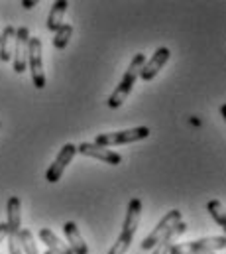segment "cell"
Instances as JSON below:
<instances>
[{"label": "cell", "mask_w": 226, "mask_h": 254, "mask_svg": "<svg viewBox=\"0 0 226 254\" xmlns=\"http://www.w3.org/2000/svg\"><path fill=\"white\" fill-rule=\"evenodd\" d=\"M140 219H142V199L134 197L130 199L128 203V209H126V219H124V225H122V233L120 237L116 239V243L113 245V249L109 251V254H126L134 237H136V231H138V225H140Z\"/></svg>", "instance_id": "1"}, {"label": "cell", "mask_w": 226, "mask_h": 254, "mask_svg": "<svg viewBox=\"0 0 226 254\" xmlns=\"http://www.w3.org/2000/svg\"><path fill=\"white\" fill-rule=\"evenodd\" d=\"M144 64H146V56H144V54H136L134 60L128 65V69H126L122 81L118 83V87L114 89L113 95H111L109 101H107L111 109H120V107L124 105V101L128 99V95L132 93V89H134V85H136V79H138L140 69L144 67Z\"/></svg>", "instance_id": "2"}, {"label": "cell", "mask_w": 226, "mask_h": 254, "mask_svg": "<svg viewBox=\"0 0 226 254\" xmlns=\"http://www.w3.org/2000/svg\"><path fill=\"white\" fill-rule=\"evenodd\" d=\"M150 136V128L148 127H136L128 128V130H118V132H105L99 134L95 138L97 146L109 148V146H120V144H132V142H140L144 138Z\"/></svg>", "instance_id": "3"}, {"label": "cell", "mask_w": 226, "mask_h": 254, "mask_svg": "<svg viewBox=\"0 0 226 254\" xmlns=\"http://www.w3.org/2000/svg\"><path fill=\"white\" fill-rule=\"evenodd\" d=\"M44 44L42 40L36 36H30V44H28V69L32 73V83L36 89H44L46 87V71H44Z\"/></svg>", "instance_id": "4"}, {"label": "cell", "mask_w": 226, "mask_h": 254, "mask_svg": "<svg viewBox=\"0 0 226 254\" xmlns=\"http://www.w3.org/2000/svg\"><path fill=\"white\" fill-rule=\"evenodd\" d=\"M226 247L225 237H207L191 243H175L170 254H193V253H217Z\"/></svg>", "instance_id": "5"}, {"label": "cell", "mask_w": 226, "mask_h": 254, "mask_svg": "<svg viewBox=\"0 0 226 254\" xmlns=\"http://www.w3.org/2000/svg\"><path fill=\"white\" fill-rule=\"evenodd\" d=\"M177 223H181V211L179 209H171L170 213L156 225V229L142 241V251H154L156 249V245L170 233L171 229L177 225Z\"/></svg>", "instance_id": "6"}, {"label": "cell", "mask_w": 226, "mask_h": 254, "mask_svg": "<svg viewBox=\"0 0 226 254\" xmlns=\"http://www.w3.org/2000/svg\"><path fill=\"white\" fill-rule=\"evenodd\" d=\"M75 154H77V146H75V144L67 142L65 146H61V150H59V154L56 156V160L52 162V166H50L48 172H46V180H48V184H57V182L61 180L63 172H65L67 166L73 162Z\"/></svg>", "instance_id": "7"}, {"label": "cell", "mask_w": 226, "mask_h": 254, "mask_svg": "<svg viewBox=\"0 0 226 254\" xmlns=\"http://www.w3.org/2000/svg\"><path fill=\"white\" fill-rule=\"evenodd\" d=\"M28 44H30V30L22 26L16 30L14 50H12V64L16 73H24L28 69Z\"/></svg>", "instance_id": "8"}, {"label": "cell", "mask_w": 226, "mask_h": 254, "mask_svg": "<svg viewBox=\"0 0 226 254\" xmlns=\"http://www.w3.org/2000/svg\"><path fill=\"white\" fill-rule=\"evenodd\" d=\"M77 152L83 154V156H89V158H95V160H101L109 166H118L122 162V156L118 152H114L111 148H103V146H97L95 142H81L77 146Z\"/></svg>", "instance_id": "9"}, {"label": "cell", "mask_w": 226, "mask_h": 254, "mask_svg": "<svg viewBox=\"0 0 226 254\" xmlns=\"http://www.w3.org/2000/svg\"><path fill=\"white\" fill-rule=\"evenodd\" d=\"M171 52L168 48H158L156 52H154V56L144 64V67L140 69V75L138 77H142L144 81H152V79H156L158 77V73L166 67L168 64V60H170Z\"/></svg>", "instance_id": "10"}, {"label": "cell", "mask_w": 226, "mask_h": 254, "mask_svg": "<svg viewBox=\"0 0 226 254\" xmlns=\"http://www.w3.org/2000/svg\"><path fill=\"white\" fill-rule=\"evenodd\" d=\"M6 227L8 235H18L22 231V201L16 195H12L6 203Z\"/></svg>", "instance_id": "11"}, {"label": "cell", "mask_w": 226, "mask_h": 254, "mask_svg": "<svg viewBox=\"0 0 226 254\" xmlns=\"http://www.w3.org/2000/svg\"><path fill=\"white\" fill-rule=\"evenodd\" d=\"M63 233L67 237V247L71 249L73 254H89V247L83 239V235L79 233V227L73 221H67L63 225Z\"/></svg>", "instance_id": "12"}, {"label": "cell", "mask_w": 226, "mask_h": 254, "mask_svg": "<svg viewBox=\"0 0 226 254\" xmlns=\"http://www.w3.org/2000/svg\"><path fill=\"white\" fill-rule=\"evenodd\" d=\"M185 231H187V223H183V221H181V223H177L170 233H168V235H166V237L156 245V249H154V253L152 254H170V251L173 249V245L177 243V239H179Z\"/></svg>", "instance_id": "13"}, {"label": "cell", "mask_w": 226, "mask_h": 254, "mask_svg": "<svg viewBox=\"0 0 226 254\" xmlns=\"http://www.w3.org/2000/svg\"><path fill=\"white\" fill-rule=\"evenodd\" d=\"M38 237L44 245H48V251H52L54 254H73L71 249L67 247V243H63L52 229H42L38 233Z\"/></svg>", "instance_id": "14"}, {"label": "cell", "mask_w": 226, "mask_h": 254, "mask_svg": "<svg viewBox=\"0 0 226 254\" xmlns=\"http://www.w3.org/2000/svg\"><path fill=\"white\" fill-rule=\"evenodd\" d=\"M67 8H69V2H67V0H57V2H54L52 10H50V14H48V22H46V26H48L50 32H57V30L65 24V22H63V16H65Z\"/></svg>", "instance_id": "15"}, {"label": "cell", "mask_w": 226, "mask_h": 254, "mask_svg": "<svg viewBox=\"0 0 226 254\" xmlns=\"http://www.w3.org/2000/svg\"><path fill=\"white\" fill-rule=\"evenodd\" d=\"M14 36H16V28L14 26H6L4 32L0 34V62L2 64H8L12 60Z\"/></svg>", "instance_id": "16"}, {"label": "cell", "mask_w": 226, "mask_h": 254, "mask_svg": "<svg viewBox=\"0 0 226 254\" xmlns=\"http://www.w3.org/2000/svg\"><path fill=\"white\" fill-rule=\"evenodd\" d=\"M207 211H209V215L215 219V223H217L219 227H226V211H225L223 201L211 199V201L207 203Z\"/></svg>", "instance_id": "17"}, {"label": "cell", "mask_w": 226, "mask_h": 254, "mask_svg": "<svg viewBox=\"0 0 226 254\" xmlns=\"http://www.w3.org/2000/svg\"><path fill=\"white\" fill-rule=\"evenodd\" d=\"M71 36H73V26H71V24H63L56 32L54 46H56L57 50H65L67 44H69V40H71Z\"/></svg>", "instance_id": "18"}, {"label": "cell", "mask_w": 226, "mask_h": 254, "mask_svg": "<svg viewBox=\"0 0 226 254\" xmlns=\"http://www.w3.org/2000/svg\"><path fill=\"white\" fill-rule=\"evenodd\" d=\"M8 253L10 254H24L18 243V235H8Z\"/></svg>", "instance_id": "19"}, {"label": "cell", "mask_w": 226, "mask_h": 254, "mask_svg": "<svg viewBox=\"0 0 226 254\" xmlns=\"http://www.w3.org/2000/svg\"><path fill=\"white\" fill-rule=\"evenodd\" d=\"M4 239H8V227L6 223H0V245L4 243Z\"/></svg>", "instance_id": "20"}, {"label": "cell", "mask_w": 226, "mask_h": 254, "mask_svg": "<svg viewBox=\"0 0 226 254\" xmlns=\"http://www.w3.org/2000/svg\"><path fill=\"white\" fill-rule=\"evenodd\" d=\"M22 6H24L26 10H32L34 6H38V0H22Z\"/></svg>", "instance_id": "21"}, {"label": "cell", "mask_w": 226, "mask_h": 254, "mask_svg": "<svg viewBox=\"0 0 226 254\" xmlns=\"http://www.w3.org/2000/svg\"><path fill=\"white\" fill-rule=\"evenodd\" d=\"M221 115H223V117H226V107H225V105L221 107Z\"/></svg>", "instance_id": "22"}, {"label": "cell", "mask_w": 226, "mask_h": 254, "mask_svg": "<svg viewBox=\"0 0 226 254\" xmlns=\"http://www.w3.org/2000/svg\"><path fill=\"white\" fill-rule=\"evenodd\" d=\"M193 254H217V253H193Z\"/></svg>", "instance_id": "23"}, {"label": "cell", "mask_w": 226, "mask_h": 254, "mask_svg": "<svg viewBox=\"0 0 226 254\" xmlns=\"http://www.w3.org/2000/svg\"><path fill=\"white\" fill-rule=\"evenodd\" d=\"M44 254H54V253H52V251H46V253H44Z\"/></svg>", "instance_id": "24"}, {"label": "cell", "mask_w": 226, "mask_h": 254, "mask_svg": "<svg viewBox=\"0 0 226 254\" xmlns=\"http://www.w3.org/2000/svg\"><path fill=\"white\" fill-rule=\"evenodd\" d=\"M0 127H2V125H0Z\"/></svg>", "instance_id": "25"}]
</instances>
